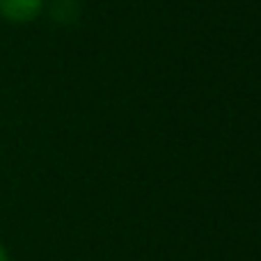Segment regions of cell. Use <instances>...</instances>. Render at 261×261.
Listing matches in <instances>:
<instances>
[{"mask_svg": "<svg viewBox=\"0 0 261 261\" xmlns=\"http://www.w3.org/2000/svg\"><path fill=\"white\" fill-rule=\"evenodd\" d=\"M0 261H9V259H7V252L3 250V245H0Z\"/></svg>", "mask_w": 261, "mask_h": 261, "instance_id": "obj_2", "label": "cell"}, {"mask_svg": "<svg viewBox=\"0 0 261 261\" xmlns=\"http://www.w3.org/2000/svg\"><path fill=\"white\" fill-rule=\"evenodd\" d=\"M44 0H0V16L12 23H28L37 18Z\"/></svg>", "mask_w": 261, "mask_h": 261, "instance_id": "obj_1", "label": "cell"}]
</instances>
